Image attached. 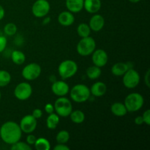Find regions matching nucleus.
Returning <instances> with one entry per match:
<instances>
[{"label": "nucleus", "mask_w": 150, "mask_h": 150, "mask_svg": "<svg viewBox=\"0 0 150 150\" xmlns=\"http://www.w3.org/2000/svg\"><path fill=\"white\" fill-rule=\"evenodd\" d=\"M21 136V129L15 122L7 121L0 127V138L7 144L12 145L20 141Z\"/></svg>", "instance_id": "obj_1"}, {"label": "nucleus", "mask_w": 150, "mask_h": 150, "mask_svg": "<svg viewBox=\"0 0 150 150\" xmlns=\"http://www.w3.org/2000/svg\"><path fill=\"white\" fill-rule=\"evenodd\" d=\"M69 92L71 99L78 103L86 102L90 98L91 96L89 88L82 83L75 85Z\"/></svg>", "instance_id": "obj_2"}, {"label": "nucleus", "mask_w": 150, "mask_h": 150, "mask_svg": "<svg viewBox=\"0 0 150 150\" xmlns=\"http://www.w3.org/2000/svg\"><path fill=\"white\" fill-rule=\"evenodd\" d=\"M144 103V97L137 92H133L127 95L125 99L124 104L127 112H136L143 107Z\"/></svg>", "instance_id": "obj_3"}, {"label": "nucleus", "mask_w": 150, "mask_h": 150, "mask_svg": "<svg viewBox=\"0 0 150 150\" xmlns=\"http://www.w3.org/2000/svg\"><path fill=\"white\" fill-rule=\"evenodd\" d=\"M77 71V63L71 59L64 60L60 63L58 67L59 75L63 80L72 78L76 74Z\"/></svg>", "instance_id": "obj_4"}, {"label": "nucleus", "mask_w": 150, "mask_h": 150, "mask_svg": "<svg viewBox=\"0 0 150 150\" xmlns=\"http://www.w3.org/2000/svg\"><path fill=\"white\" fill-rule=\"evenodd\" d=\"M96 49V42L93 38L89 36L82 38L78 42L76 51L79 55L82 57H87L91 55Z\"/></svg>", "instance_id": "obj_5"}, {"label": "nucleus", "mask_w": 150, "mask_h": 150, "mask_svg": "<svg viewBox=\"0 0 150 150\" xmlns=\"http://www.w3.org/2000/svg\"><path fill=\"white\" fill-rule=\"evenodd\" d=\"M54 111L57 114L62 117H67L73 111V105L70 100L64 97H59L54 104Z\"/></svg>", "instance_id": "obj_6"}, {"label": "nucleus", "mask_w": 150, "mask_h": 150, "mask_svg": "<svg viewBox=\"0 0 150 150\" xmlns=\"http://www.w3.org/2000/svg\"><path fill=\"white\" fill-rule=\"evenodd\" d=\"M122 76L123 84L127 89H134L139 86L140 83V75L133 68L127 70V71Z\"/></svg>", "instance_id": "obj_7"}, {"label": "nucleus", "mask_w": 150, "mask_h": 150, "mask_svg": "<svg viewBox=\"0 0 150 150\" xmlns=\"http://www.w3.org/2000/svg\"><path fill=\"white\" fill-rule=\"evenodd\" d=\"M42 68L38 63L32 62L25 66L21 71V75L27 81H34L40 76Z\"/></svg>", "instance_id": "obj_8"}, {"label": "nucleus", "mask_w": 150, "mask_h": 150, "mask_svg": "<svg viewBox=\"0 0 150 150\" xmlns=\"http://www.w3.org/2000/svg\"><path fill=\"white\" fill-rule=\"evenodd\" d=\"M32 95V87L27 82H21L16 86L14 95L18 100L21 101L26 100Z\"/></svg>", "instance_id": "obj_9"}, {"label": "nucleus", "mask_w": 150, "mask_h": 150, "mask_svg": "<svg viewBox=\"0 0 150 150\" xmlns=\"http://www.w3.org/2000/svg\"><path fill=\"white\" fill-rule=\"evenodd\" d=\"M51 5L47 0H37L32 7V13L36 18H43L48 14Z\"/></svg>", "instance_id": "obj_10"}, {"label": "nucleus", "mask_w": 150, "mask_h": 150, "mask_svg": "<svg viewBox=\"0 0 150 150\" xmlns=\"http://www.w3.org/2000/svg\"><path fill=\"white\" fill-rule=\"evenodd\" d=\"M37 125H38V121L32 114L24 116L21 119L19 124L22 133H26V134L33 133L36 129Z\"/></svg>", "instance_id": "obj_11"}, {"label": "nucleus", "mask_w": 150, "mask_h": 150, "mask_svg": "<svg viewBox=\"0 0 150 150\" xmlns=\"http://www.w3.org/2000/svg\"><path fill=\"white\" fill-rule=\"evenodd\" d=\"M91 55L94 65L99 67H104L108 61V54L103 49H95Z\"/></svg>", "instance_id": "obj_12"}, {"label": "nucleus", "mask_w": 150, "mask_h": 150, "mask_svg": "<svg viewBox=\"0 0 150 150\" xmlns=\"http://www.w3.org/2000/svg\"><path fill=\"white\" fill-rule=\"evenodd\" d=\"M53 93L58 97H64L69 93V85L64 81H56L51 86Z\"/></svg>", "instance_id": "obj_13"}, {"label": "nucleus", "mask_w": 150, "mask_h": 150, "mask_svg": "<svg viewBox=\"0 0 150 150\" xmlns=\"http://www.w3.org/2000/svg\"><path fill=\"white\" fill-rule=\"evenodd\" d=\"M89 26L92 31L99 32L101 29H103V28L105 26V18L101 15L95 13L89 20Z\"/></svg>", "instance_id": "obj_14"}, {"label": "nucleus", "mask_w": 150, "mask_h": 150, "mask_svg": "<svg viewBox=\"0 0 150 150\" xmlns=\"http://www.w3.org/2000/svg\"><path fill=\"white\" fill-rule=\"evenodd\" d=\"M100 0H83V8L91 14H95L101 8Z\"/></svg>", "instance_id": "obj_15"}, {"label": "nucleus", "mask_w": 150, "mask_h": 150, "mask_svg": "<svg viewBox=\"0 0 150 150\" xmlns=\"http://www.w3.org/2000/svg\"><path fill=\"white\" fill-rule=\"evenodd\" d=\"M58 21L62 26H70L74 23L75 17L73 13L70 11H63L58 16Z\"/></svg>", "instance_id": "obj_16"}, {"label": "nucleus", "mask_w": 150, "mask_h": 150, "mask_svg": "<svg viewBox=\"0 0 150 150\" xmlns=\"http://www.w3.org/2000/svg\"><path fill=\"white\" fill-rule=\"evenodd\" d=\"M89 89H90L91 95L97 97V98H99V97L103 96L106 93L107 86L103 82L98 81L93 83Z\"/></svg>", "instance_id": "obj_17"}, {"label": "nucleus", "mask_w": 150, "mask_h": 150, "mask_svg": "<svg viewBox=\"0 0 150 150\" xmlns=\"http://www.w3.org/2000/svg\"><path fill=\"white\" fill-rule=\"evenodd\" d=\"M130 68H132L130 62H117L111 67V73L115 76H122Z\"/></svg>", "instance_id": "obj_18"}, {"label": "nucleus", "mask_w": 150, "mask_h": 150, "mask_svg": "<svg viewBox=\"0 0 150 150\" xmlns=\"http://www.w3.org/2000/svg\"><path fill=\"white\" fill-rule=\"evenodd\" d=\"M65 5L68 11L77 13L83 8V0H66Z\"/></svg>", "instance_id": "obj_19"}, {"label": "nucleus", "mask_w": 150, "mask_h": 150, "mask_svg": "<svg viewBox=\"0 0 150 150\" xmlns=\"http://www.w3.org/2000/svg\"><path fill=\"white\" fill-rule=\"evenodd\" d=\"M111 111L114 116L119 117H124L127 113L125 104L120 102H116L113 103L111 106Z\"/></svg>", "instance_id": "obj_20"}, {"label": "nucleus", "mask_w": 150, "mask_h": 150, "mask_svg": "<svg viewBox=\"0 0 150 150\" xmlns=\"http://www.w3.org/2000/svg\"><path fill=\"white\" fill-rule=\"evenodd\" d=\"M101 73H102L101 67H98L96 65L90 66L86 70V76L91 80H95V79H99L100 76H101Z\"/></svg>", "instance_id": "obj_21"}, {"label": "nucleus", "mask_w": 150, "mask_h": 150, "mask_svg": "<svg viewBox=\"0 0 150 150\" xmlns=\"http://www.w3.org/2000/svg\"><path fill=\"white\" fill-rule=\"evenodd\" d=\"M59 116L57 114H48V117L46 119V126L50 130H54L57 128V125L59 123Z\"/></svg>", "instance_id": "obj_22"}, {"label": "nucleus", "mask_w": 150, "mask_h": 150, "mask_svg": "<svg viewBox=\"0 0 150 150\" xmlns=\"http://www.w3.org/2000/svg\"><path fill=\"white\" fill-rule=\"evenodd\" d=\"M70 117L75 124H81L85 120V114L81 110H75L70 113Z\"/></svg>", "instance_id": "obj_23"}, {"label": "nucleus", "mask_w": 150, "mask_h": 150, "mask_svg": "<svg viewBox=\"0 0 150 150\" xmlns=\"http://www.w3.org/2000/svg\"><path fill=\"white\" fill-rule=\"evenodd\" d=\"M11 59L14 64L21 65V64H23L26 61V56L22 51L16 50L12 52Z\"/></svg>", "instance_id": "obj_24"}, {"label": "nucleus", "mask_w": 150, "mask_h": 150, "mask_svg": "<svg viewBox=\"0 0 150 150\" xmlns=\"http://www.w3.org/2000/svg\"><path fill=\"white\" fill-rule=\"evenodd\" d=\"M35 148L37 150H49L51 149V144L48 139L45 138H38L35 143Z\"/></svg>", "instance_id": "obj_25"}, {"label": "nucleus", "mask_w": 150, "mask_h": 150, "mask_svg": "<svg viewBox=\"0 0 150 150\" xmlns=\"http://www.w3.org/2000/svg\"><path fill=\"white\" fill-rule=\"evenodd\" d=\"M91 29L89 27V24L85 23H80L77 27V33L78 35L81 38H86L89 37L91 33Z\"/></svg>", "instance_id": "obj_26"}, {"label": "nucleus", "mask_w": 150, "mask_h": 150, "mask_svg": "<svg viewBox=\"0 0 150 150\" xmlns=\"http://www.w3.org/2000/svg\"><path fill=\"white\" fill-rule=\"evenodd\" d=\"M11 75L7 70H0V87L7 86L11 81Z\"/></svg>", "instance_id": "obj_27"}, {"label": "nucleus", "mask_w": 150, "mask_h": 150, "mask_svg": "<svg viewBox=\"0 0 150 150\" xmlns=\"http://www.w3.org/2000/svg\"><path fill=\"white\" fill-rule=\"evenodd\" d=\"M70 140V133L67 130H60L56 136V141L58 144H67Z\"/></svg>", "instance_id": "obj_28"}, {"label": "nucleus", "mask_w": 150, "mask_h": 150, "mask_svg": "<svg viewBox=\"0 0 150 150\" xmlns=\"http://www.w3.org/2000/svg\"><path fill=\"white\" fill-rule=\"evenodd\" d=\"M10 149L12 150H31L32 149V147L26 142H23L18 141V142H16L15 144H12Z\"/></svg>", "instance_id": "obj_29"}, {"label": "nucleus", "mask_w": 150, "mask_h": 150, "mask_svg": "<svg viewBox=\"0 0 150 150\" xmlns=\"http://www.w3.org/2000/svg\"><path fill=\"white\" fill-rule=\"evenodd\" d=\"M4 32L8 36H13L17 32V26L14 23H8L4 26Z\"/></svg>", "instance_id": "obj_30"}, {"label": "nucleus", "mask_w": 150, "mask_h": 150, "mask_svg": "<svg viewBox=\"0 0 150 150\" xmlns=\"http://www.w3.org/2000/svg\"><path fill=\"white\" fill-rule=\"evenodd\" d=\"M7 40L5 37L0 35V53L3 52L7 47Z\"/></svg>", "instance_id": "obj_31"}, {"label": "nucleus", "mask_w": 150, "mask_h": 150, "mask_svg": "<svg viewBox=\"0 0 150 150\" xmlns=\"http://www.w3.org/2000/svg\"><path fill=\"white\" fill-rule=\"evenodd\" d=\"M142 118H143L144 123L146 125H150V110L146 109V111L144 112L143 115H142Z\"/></svg>", "instance_id": "obj_32"}, {"label": "nucleus", "mask_w": 150, "mask_h": 150, "mask_svg": "<svg viewBox=\"0 0 150 150\" xmlns=\"http://www.w3.org/2000/svg\"><path fill=\"white\" fill-rule=\"evenodd\" d=\"M36 140H37L36 136H35V135L32 134V133H29V134H28V136H26V143H27L29 145H30V146L35 144Z\"/></svg>", "instance_id": "obj_33"}, {"label": "nucleus", "mask_w": 150, "mask_h": 150, "mask_svg": "<svg viewBox=\"0 0 150 150\" xmlns=\"http://www.w3.org/2000/svg\"><path fill=\"white\" fill-rule=\"evenodd\" d=\"M32 115L35 117L36 120L38 119H40L42 117V111L41 109H39V108H35L33 111H32Z\"/></svg>", "instance_id": "obj_34"}, {"label": "nucleus", "mask_w": 150, "mask_h": 150, "mask_svg": "<svg viewBox=\"0 0 150 150\" xmlns=\"http://www.w3.org/2000/svg\"><path fill=\"white\" fill-rule=\"evenodd\" d=\"M45 108V112L48 114H52L54 111V105H52L51 103H47L46 105H45V108Z\"/></svg>", "instance_id": "obj_35"}, {"label": "nucleus", "mask_w": 150, "mask_h": 150, "mask_svg": "<svg viewBox=\"0 0 150 150\" xmlns=\"http://www.w3.org/2000/svg\"><path fill=\"white\" fill-rule=\"evenodd\" d=\"M70 147L65 144H58L54 147V150H69Z\"/></svg>", "instance_id": "obj_36"}, {"label": "nucleus", "mask_w": 150, "mask_h": 150, "mask_svg": "<svg viewBox=\"0 0 150 150\" xmlns=\"http://www.w3.org/2000/svg\"><path fill=\"white\" fill-rule=\"evenodd\" d=\"M149 74H150V71L149 70H148L146 71V74L144 76V83L146 84V86L147 87H149L150 86V81H149Z\"/></svg>", "instance_id": "obj_37"}, {"label": "nucleus", "mask_w": 150, "mask_h": 150, "mask_svg": "<svg viewBox=\"0 0 150 150\" xmlns=\"http://www.w3.org/2000/svg\"><path fill=\"white\" fill-rule=\"evenodd\" d=\"M134 122L135 124L137 125H141L143 124L144 120L143 118H142V116H138V117H136V118H135Z\"/></svg>", "instance_id": "obj_38"}, {"label": "nucleus", "mask_w": 150, "mask_h": 150, "mask_svg": "<svg viewBox=\"0 0 150 150\" xmlns=\"http://www.w3.org/2000/svg\"><path fill=\"white\" fill-rule=\"evenodd\" d=\"M4 15H5V11H4V7L1 5H0V21L4 18Z\"/></svg>", "instance_id": "obj_39"}, {"label": "nucleus", "mask_w": 150, "mask_h": 150, "mask_svg": "<svg viewBox=\"0 0 150 150\" xmlns=\"http://www.w3.org/2000/svg\"><path fill=\"white\" fill-rule=\"evenodd\" d=\"M50 21H51V18H50L49 17H45V19L43 20V22H42V23L43 24H48V23H50Z\"/></svg>", "instance_id": "obj_40"}, {"label": "nucleus", "mask_w": 150, "mask_h": 150, "mask_svg": "<svg viewBox=\"0 0 150 150\" xmlns=\"http://www.w3.org/2000/svg\"><path fill=\"white\" fill-rule=\"evenodd\" d=\"M128 1H130V2H132V3H138V2H139L141 0H128Z\"/></svg>", "instance_id": "obj_41"}, {"label": "nucleus", "mask_w": 150, "mask_h": 150, "mask_svg": "<svg viewBox=\"0 0 150 150\" xmlns=\"http://www.w3.org/2000/svg\"><path fill=\"white\" fill-rule=\"evenodd\" d=\"M1 92H0V100H1Z\"/></svg>", "instance_id": "obj_42"}]
</instances>
